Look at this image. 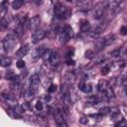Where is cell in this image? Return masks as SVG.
Instances as JSON below:
<instances>
[{"mask_svg": "<svg viewBox=\"0 0 127 127\" xmlns=\"http://www.w3.org/2000/svg\"><path fill=\"white\" fill-rule=\"evenodd\" d=\"M91 25L89 23V21L87 20H81L80 21V31L82 33H88L90 31Z\"/></svg>", "mask_w": 127, "mask_h": 127, "instance_id": "5bb4252c", "label": "cell"}, {"mask_svg": "<svg viewBox=\"0 0 127 127\" xmlns=\"http://www.w3.org/2000/svg\"><path fill=\"white\" fill-rule=\"evenodd\" d=\"M119 54H120V50H119V49H117V50H115V51H113V52L111 53L112 57H118Z\"/></svg>", "mask_w": 127, "mask_h": 127, "instance_id": "836d02e7", "label": "cell"}, {"mask_svg": "<svg viewBox=\"0 0 127 127\" xmlns=\"http://www.w3.org/2000/svg\"><path fill=\"white\" fill-rule=\"evenodd\" d=\"M107 86H108V82H107V80H105V79H99V80H98L97 88H98V90H99L100 92H103Z\"/></svg>", "mask_w": 127, "mask_h": 127, "instance_id": "ffe728a7", "label": "cell"}, {"mask_svg": "<svg viewBox=\"0 0 127 127\" xmlns=\"http://www.w3.org/2000/svg\"><path fill=\"white\" fill-rule=\"evenodd\" d=\"M54 117H55L56 123H57L59 126H62V127L67 126V124H66V122H65V119H64V114H63L60 110L57 109V110L54 111Z\"/></svg>", "mask_w": 127, "mask_h": 127, "instance_id": "8992f818", "label": "cell"}, {"mask_svg": "<svg viewBox=\"0 0 127 127\" xmlns=\"http://www.w3.org/2000/svg\"><path fill=\"white\" fill-rule=\"evenodd\" d=\"M103 92H104V94H105V97L108 98V99H111V98H114V97H115L114 91H113V89H112L110 86H107Z\"/></svg>", "mask_w": 127, "mask_h": 127, "instance_id": "603a6c76", "label": "cell"}, {"mask_svg": "<svg viewBox=\"0 0 127 127\" xmlns=\"http://www.w3.org/2000/svg\"><path fill=\"white\" fill-rule=\"evenodd\" d=\"M35 107H36L37 110L41 111V110L43 109V103H42V101H41V100H38L37 103H36V105H35Z\"/></svg>", "mask_w": 127, "mask_h": 127, "instance_id": "1f68e13d", "label": "cell"}, {"mask_svg": "<svg viewBox=\"0 0 127 127\" xmlns=\"http://www.w3.org/2000/svg\"><path fill=\"white\" fill-rule=\"evenodd\" d=\"M59 56H58V53L55 52V51H52L51 53V56H50V60H49V64L51 65H57L59 64Z\"/></svg>", "mask_w": 127, "mask_h": 127, "instance_id": "4fadbf2b", "label": "cell"}, {"mask_svg": "<svg viewBox=\"0 0 127 127\" xmlns=\"http://www.w3.org/2000/svg\"><path fill=\"white\" fill-rule=\"evenodd\" d=\"M73 81H74V74L72 72H68L64 76V82L66 83V84H68V85H70V84L73 83Z\"/></svg>", "mask_w": 127, "mask_h": 127, "instance_id": "7402d4cb", "label": "cell"}, {"mask_svg": "<svg viewBox=\"0 0 127 127\" xmlns=\"http://www.w3.org/2000/svg\"><path fill=\"white\" fill-rule=\"evenodd\" d=\"M57 89H58V86H57L55 83H52V84L49 86L48 91H49V93H53V92H56Z\"/></svg>", "mask_w": 127, "mask_h": 127, "instance_id": "f1b7e54d", "label": "cell"}, {"mask_svg": "<svg viewBox=\"0 0 127 127\" xmlns=\"http://www.w3.org/2000/svg\"><path fill=\"white\" fill-rule=\"evenodd\" d=\"M95 47L98 49V50H101L104 46H105V40L104 38H100V39H96L95 40Z\"/></svg>", "mask_w": 127, "mask_h": 127, "instance_id": "d4e9b609", "label": "cell"}, {"mask_svg": "<svg viewBox=\"0 0 127 127\" xmlns=\"http://www.w3.org/2000/svg\"><path fill=\"white\" fill-rule=\"evenodd\" d=\"M45 37H46V32L44 30H42V29H37V30L33 31L31 39H32V42L34 44H37L40 41H42Z\"/></svg>", "mask_w": 127, "mask_h": 127, "instance_id": "5b68a950", "label": "cell"}, {"mask_svg": "<svg viewBox=\"0 0 127 127\" xmlns=\"http://www.w3.org/2000/svg\"><path fill=\"white\" fill-rule=\"evenodd\" d=\"M78 88L80 90H82L83 92L85 93H90L92 91V84L91 83H84V82H81L78 84Z\"/></svg>", "mask_w": 127, "mask_h": 127, "instance_id": "9a60e30c", "label": "cell"}, {"mask_svg": "<svg viewBox=\"0 0 127 127\" xmlns=\"http://www.w3.org/2000/svg\"><path fill=\"white\" fill-rule=\"evenodd\" d=\"M40 24H41V18H40V16L39 15L34 16L31 20H29V30L35 31V30L39 29Z\"/></svg>", "mask_w": 127, "mask_h": 127, "instance_id": "ba28073f", "label": "cell"}, {"mask_svg": "<svg viewBox=\"0 0 127 127\" xmlns=\"http://www.w3.org/2000/svg\"><path fill=\"white\" fill-rule=\"evenodd\" d=\"M123 1H124V0H110L109 3H108L107 8H109V9H111V10L116 9V8L119 7V5H120Z\"/></svg>", "mask_w": 127, "mask_h": 127, "instance_id": "ac0fdd59", "label": "cell"}, {"mask_svg": "<svg viewBox=\"0 0 127 127\" xmlns=\"http://www.w3.org/2000/svg\"><path fill=\"white\" fill-rule=\"evenodd\" d=\"M110 111H111V108H110V107L105 106V107H102V108H100V109H99L98 114H99V115H101V116H103V115H106V114L110 113Z\"/></svg>", "mask_w": 127, "mask_h": 127, "instance_id": "484cf974", "label": "cell"}, {"mask_svg": "<svg viewBox=\"0 0 127 127\" xmlns=\"http://www.w3.org/2000/svg\"><path fill=\"white\" fill-rule=\"evenodd\" d=\"M57 35H58V39H59V41H60V43H61L62 45H63V44H65V43L68 42V40H69V37H68V35L66 34L64 28L59 29Z\"/></svg>", "mask_w": 127, "mask_h": 127, "instance_id": "9c48e42d", "label": "cell"}, {"mask_svg": "<svg viewBox=\"0 0 127 127\" xmlns=\"http://www.w3.org/2000/svg\"><path fill=\"white\" fill-rule=\"evenodd\" d=\"M84 56H85V58H86V59H93V58H94V56H95V54H94V52H93V51H91V50H87V51L85 52Z\"/></svg>", "mask_w": 127, "mask_h": 127, "instance_id": "4316f807", "label": "cell"}, {"mask_svg": "<svg viewBox=\"0 0 127 127\" xmlns=\"http://www.w3.org/2000/svg\"><path fill=\"white\" fill-rule=\"evenodd\" d=\"M55 15L58 19H61V20L66 19L69 15V9L64 4H58L55 8Z\"/></svg>", "mask_w": 127, "mask_h": 127, "instance_id": "7a4b0ae2", "label": "cell"}, {"mask_svg": "<svg viewBox=\"0 0 127 127\" xmlns=\"http://www.w3.org/2000/svg\"><path fill=\"white\" fill-rule=\"evenodd\" d=\"M45 52V48L43 46H40V47H37L33 50L32 52V59L33 60H38L40 57H42V55L44 54Z\"/></svg>", "mask_w": 127, "mask_h": 127, "instance_id": "30bf717a", "label": "cell"}, {"mask_svg": "<svg viewBox=\"0 0 127 127\" xmlns=\"http://www.w3.org/2000/svg\"><path fill=\"white\" fill-rule=\"evenodd\" d=\"M12 64V59L9 57H3L0 59V65L3 67H7Z\"/></svg>", "mask_w": 127, "mask_h": 127, "instance_id": "e0dca14e", "label": "cell"}, {"mask_svg": "<svg viewBox=\"0 0 127 127\" xmlns=\"http://www.w3.org/2000/svg\"><path fill=\"white\" fill-rule=\"evenodd\" d=\"M106 28V23H100L97 26H95L91 32H89V35L91 38H97Z\"/></svg>", "mask_w": 127, "mask_h": 127, "instance_id": "52a82bcc", "label": "cell"}, {"mask_svg": "<svg viewBox=\"0 0 127 127\" xmlns=\"http://www.w3.org/2000/svg\"><path fill=\"white\" fill-rule=\"evenodd\" d=\"M16 65H17V67H18V68H23V67L25 66V62H24V60L20 59V60L17 62Z\"/></svg>", "mask_w": 127, "mask_h": 127, "instance_id": "4dcf8cb0", "label": "cell"}, {"mask_svg": "<svg viewBox=\"0 0 127 127\" xmlns=\"http://www.w3.org/2000/svg\"><path fill=\"white\" fill-rule=\"evenodd\" d=\"M6 78L9 79L10 81H18L19 80V76L16 75V73L13 70H9L6 72Z\"/></svg>", "mask_w": 127, "mask_h": 127, "instance_id": "d6986e66", "label": "cell"}, {"mask_svg": "<svg viewBox=\"0 0 127 127\" xmlns=\"http://www.w3.org/2000/svg\"><path fill=\"white\" fill-rule=\"evenodd\" d=\"M109 70H110V66H109V65H105V66L101 69V73H102V74H107V73L109 72Z\"/></svg>", "mask_w": 127, "mask_h": 127, "instance_id": "d6a6232c", "label": "cell"}, {"mask_svg": "<svg viewBox=\"0 0 127 127\" xmlns=\"http://www.w3.org/2000/svg\"><path fill=\"white\" fill-rule=\"evenodd\" d=\"M29 51H30L29 45H24V46H22V47L16 52V56H17L18 58H23V57H25V56L29 53Z\"/></svg>", "mask_w": 127, "mask_h": 127, "instance_id": "7c38bea8", "label": "cell"}, {"mask_svg": "<svg viewBox=\"0 0 127 127\" xmlns=\"http://www.w3.org/2000/svg\"><path fill=\"white\" fill-rule=\"evenodd\" d=\"M121 34H122L123 36H125V35L127 34V27H126V26H123V27L121 28Z\"/></svg>", "mask_w": 127, "mask_h": 127, "instance_id": "e575fe53", "label": "cell"}, {"mask_svg": "<svg viewBox=\"0 0 127 127\" xmlns=\"http://www.w3.org/2000/svg\"><path fill=\"white\" fill-rule=\"evenodd\" d=\"M29 84H30V88L36 94L38 92V90H39V87H40V76H39L38 73H34L31 76L30 81H29Z\"/></svg>", "mask_w": 127, "mask_h": 127, "instance_id": "277c9868", "label": "cell"}, {"mask_svg": "<svg viewBox=\"0 0 127 127\" xmlns=\"http://www.w3.org/2000/svg\"><path fill=\"white\" fill-rule=\"evenodd\" d=\"M79 123L82 124V125H86V124L88 123V118H87V116H81V117L79 118Z\"/></svg>", "mask_w": 127, "mask_h": 127, "instance_id": "f546056e", "label": "cell"}, {"mask_svg": "<svg viewBox=\"0 0 127 127\" xmlns=\"http://www.w3.org/2000/svg\"><path fill=\"white\" fill-rule=\"evenodd\" d=\"M33 1V3H35L36 5H40L42 2H43V0H32Z\"/></svg>", "mask_w": 127, "mask_h": 127, "instance_id": "d590c367", "label": "cell"}, {"mask_svg": "<svg viewBox=\"0 0 127 127\" xmlns=\"http://www.w3.org/2000/svg\"><path fill=\"white\" fill-rule=\"evenodd\" d=\"M24 3H25V0H14L12 3V7H13V9L18 10L24 5Z\"/></svg>", "mask_w": 127, "mask_h": 127, "instance_id": "cb8c5ba5", "label": "cell"}, {"mask_svg": "<svg viewBox=\"0 0 127 127\" xmlns=\"http://www.w3.org/2000/svg\"><path fill=\"white\" fill-rule=\"evenodd\" d=\"M45 99H46L47 101H50V100H51V95H49V94H48V95L45 97Z\"/></svg>", "mask_w": 127, "mask_h": 127, "instance_id": "8d00e7d4", "label": "cell"}, {"mask_svg": "<svg viewBox=\"0 0 127 127\" xmlns=\"http://www.w3.org/2000/svg\"><path fill=\"white\" fill-rule=\"evenodd\" d=\"M64 30H65V32H66V34L68 35L69 39H70V38H72V37H73V31H72V29H71L69 26H65V27H64Z\"/></svg>", "mask_w": 127, "mask_h": 127, "instance_id": "83f0119b", "label": "cell"}, {"mask_svg": "<svg viewBox=\"0 0 127 127\" xmlns=\"http://www.w3.org/2000/svg\"><path fill=\"white\" fill-rule=\"evenodd\" d=\"M11 90L13 91L14 95H19L20 94V90H21V85L18 81H12L11 83Z\"/></svg>", "mask_w": 127, "mask_h": 127, "instance_id": "2e32d148", "label": "cell"}, {"mask_svg": "<svg viewBox=\"0 0 127 127\" xmlns=\"http://www.w3.org/2000/svg\"><path fill=\"white\" fill-rule=\"evenodd\" d=\"M105 8H106V4L103 3V2H100V3L96 4L92 8V16L95 19H100L104 14V9Z\"/></svg>", "mask_w": 127, "mask_h": 127, "instance_id": "3957f363", "label": "cell"}, {"mask_svg": "<svg viewBox=\"0 0 127 127\" xmlns=\"http://www.w3.org/2000/svg\"><path fill=\"white\" fill-rule=\"evenodd\" d=\"M66 1H68V2H72L73 0H66Z\"/></svg>", "mask_w": 127, "mask_h": 127, "instance_id": "74e56055", "label": "cell"}, {"mask_svg": "<svg viewBox=\"0 0 127 127\" xmlns=\"http://www.w3.org/2000/svg\"><path fill=\"white\" fill-rule=\"evenodd\" d=\"M51 53H52V50H45L44 54L42 55V59H43V62L45 64H49V60H50V56H51Z\"/></svg>", "mask_w": 127, "mask_h": 127, "instance_id": "44dd1931", "label": "cell"}, {"mask_svg": "<svg viewBox=\"0 0 127 127\" xmlns=\"http://www.w3.org/2000/svg\"><path fill=\"white\" fill-rule=\"evenodd\" d=\"M18 38H19V36L16 34L15 31L9 33L5 37V39L3 40V48L6 53H10L11 51H13V49L15 48V46L18 42Z\"/></svg>", "mask_w": 127, "mask_h": 127, "instance_id": "6da1fadb", "label": "cell"}, {"mask_svg": "<svg viewBox=\"0 0 127 127\" xmlns=\"http://www.w3.org/2000/svg\"><path fill=\"white\" fill-rule=\"evenodd\" d=\"M92 4H91V1L90 0H80L78 3H77V7L80 9V10H89L91 8Z\"/></svg>", "mask_w": 127, "mask_h": 127, "instance_id": "8fae6325", "label": "cell"}]
</instances>
